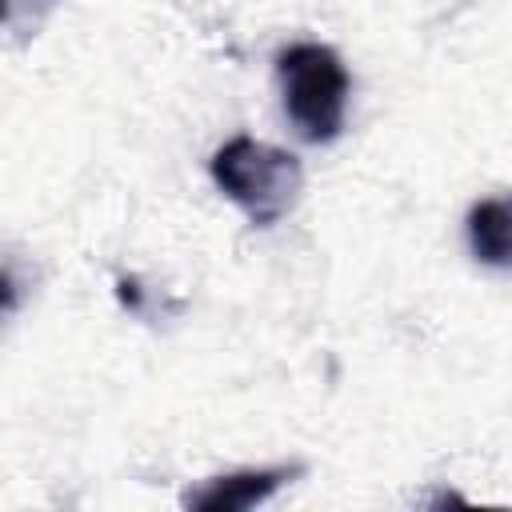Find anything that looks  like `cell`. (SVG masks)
<instances>
[{"mask_svg": "<svg viewBox=\"0 0 512 512\" xmlns=\"http://www.w3.org/2000/svg\"><path fill=\"white\" fill-rule=\"evenodd\" d=\"M212 180L216 188L256 224L272 228L300 196L304 172L288 148L264 144L256 136H232L212 152Z\"/></svg>", "mask_w": 512, "mask_h": 512, "instance_id": "1", "label": "cell"}, {"mask_svg": "<svg viewBox=\"0 0 512 512\" xmlns=\"http://www.w3.org/2000/svg\"><path fill=\"white\" fill-rule=\"evenodd\" d=\"M276 76L284 92V112L308 144H328L344 132L352 80H348L344 60L328 44L300 40V44L280 48Z\"/></svg>", "mask_w": 512, "mask_h": 512, "instance_id": "2", "label": "cell"}, {"mask_svg": "<svg viewBox=\"0 0 512 512\" xmlns=\"http://www.w3.org/2000/svg\"><path fill=\"white\" fill-rule=\"evenodd\" d=\"M292 476H300V464H276V468H240L228 476H212L204 488L188 492L184 504L196 512H244L264 504L276 488H284Z\"/></svg>", "mask_w": 512, "mask_h": 512, "instance_id": "3", "label": "cell"}, {"mask_svg": "<svg viewBox=\"0 0 512 512\" xmlns=\"http://www.w3.org/2000/svg\"><path fill=\"white\" fill-rule=\"evenodd\" d=\"M468 248L480 264L512 272V192L484 196L468 208Z\"/></svg>", "mask_w": 512, "mask_h": 512, "instance_id": "4", "label": "cell"}]
</instances>
